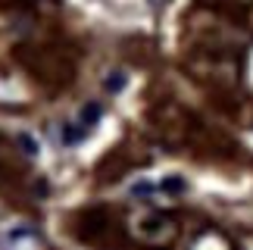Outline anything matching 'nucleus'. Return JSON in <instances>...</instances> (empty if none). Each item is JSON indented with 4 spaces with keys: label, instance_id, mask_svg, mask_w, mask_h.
Segmentation results:
<instances>
[{
    "label": "nucleus",
    "instance_id": "obj_7",
    "mask_svg": "<svg viewBox=\"0 0 253 250\" xmlns=\"http://www.w3.org/2000/svg\"><path fill=\"white\" fill-rule=\"evenodd\" d=\"M84 134V125H63V144H79V138Z\"/></svg>",
    "mask_w": 253,
    "mask_h": 250
},
{
    "label": "nucleus",
    "instance_id": "obj_4",
    "mask_svg": "<svg viewBox=\"0 0 253 250\" xmlns=\"http://www.w3.org/2000/svg\"><path fill=\"white\" fill-rule=\"evenodd\" d=\"M100 103H87V107H82V125L84 128H91V125H97L100 122Z\"/></svg>",
    "mask_w": 253,
    "mask_h": 250
},
{
    "label": "nucleus",
    "instance_id": "obj_5",
    "mask_svg": "<svg viewBox=\"0 0 253 250\" xmlns=\"http://www.w3.org/2000/svg\"><path fill=\"white\" fill-rule=\"evenodd\" d=\"M125 82H128V75H125V72H110V75H106V82H103V88L113 91V94H119L125 88Z\"/></svg>",
    "mask_w": 253,
    "mask_h": 250
},
{
    "label": "nucleus",
    "instance_id": "obj_9",
    "mask_svg": "<svg viewBox=\"0 0 253 250\" xmlns=\"http://www.w3.org/2000/svg\"><path fill=\"white\" fill-rule=\"evenodd\" d=\"M150 3H153V6H166L169 0H150Z\"/></svg>",
    "mask_w": 253,
    "mask_h": 250
},
{
    "label": "nucleus",
    "instance_id": "obj_8",
    "mask_svg": "<svg viewBox=\"0 0 253 250\" xmlns=\"http://www.w3.org/2000/svg\"><path fill=\"white\" fill-rule=\"evenodd\" d=\"M131 194H134V197H138V194H150V185H147V181H141V185L131 188Z\"/></svg>",
    "mask_w": 253,
    "mask_h": 250
},
{
    "label": "nucleus",
    "instance_id": "obj_3",
    "mask_svg": "<svg viewBox=\"0 0 253 250\" xmlns=\"http://www.w3.org/2000/svg\"><path fill=\"white\" fill-rule=\"evenodd\" d=\"M16 144L22 147L25 157H38V153H41V144H38L32 134H25V131H19V134H16Z\"/></svg>",
    "mask_w": 253,
    "mask_h": 250
},
{
    "label": "nucleus",
    "instance_id": "obj_6",
    "mask_svg": "<svg viewBox=\"0 0 253 250\" xmlns=\"http://www.w3.org/2000/svg\"><path fill=\"white\" fill-rule=\"evenodd\" d=\"M160 191H163V194H181V191H184V181L178 175H169V178L160 181Z\"/></svg>",
    "mask_w": 253,
    "mask_h": 250
},
{
    "label": "nucleus",
    "instance_id": "obj_2",
    "mask_svg": "<svg viewBox=\"0 0 253 250\" xmlns=\"http://www.w3.org/2000/svg\"><path fill=\"white\" fill-rule=\"evenodd\" d=\"M194 250H228V241L219 232H203L197 241H194Z\"/></svg>",
    "mask_w": 253,
    "mask_h": 250
},
{
    "label": "nucleus",
    "instance_id": "obj_1",
    "mask_svg": "<svg viewBox=\"0 0 253 250\" xmlns=\"http://www.w3.org/2000/svg\"><path fill=\"white\" fill-rule=\"evenodd\" d=\"M131 235L138 238L141 244H150V247H166L178 238V225H175L172 216H163V213H144L131 222Z\"/></svg>",
    "mask_w": 253,
    "mask_h": 250
}]
</instances>
